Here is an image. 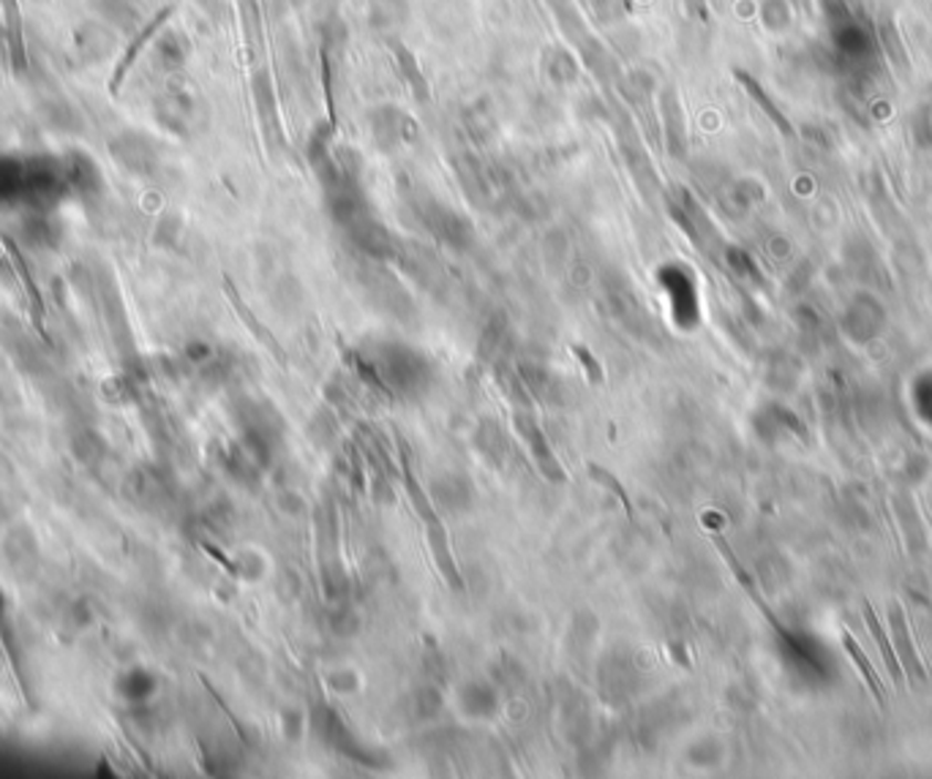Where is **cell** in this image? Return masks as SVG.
<instances>
[{"label":"cell","instance_id":"obj_1","mask_svg":"<svg viewBox=\"0 0 932 779\" xmlns=\"http://www.w3.org/2000/svg\"><path fill=\"white\" fill-rule=\"evenodd\" d=\"M169 11L173 9H164V11H158L156 17H151V22H145L143 28H139L137 33H134V39H128V46H126V52H123V58L121 61H117V66H115V71H112V80H110V93H117L121 91V85L123 82H126V76H128V71L134 69V63H137V58L143 55V50L147 44H151L153 39H156V33H158V28L164 25V22H167V17H169Z\"/></svg>","mask_w":932,"mask_h":779},{"label":"cell","instance_id":"obj_2","mask_svg":"<svg viewBox=\"0 0 932 779\" xmlns=\"http://www.w3.org/2000/svg\"><path fill=\"white\" fill-rule=\"evenodd\" d=\"M0 11H3V28H6V55L9 63L17 71L28 66V50H25V33H22V11L20 0H0Z\"/></svg>","mask_w":932,"mask_h":779},{"label":"cell","instance_id":"obj_3","mask_svg":"<svg viewBox=\"0 0 932 779\" xmlns=\"http://www.w3.org/2000/svg\"><path fill=\"white\" fill-rule=\"evenodd\" d=\"M842 648H846L848 657L853 659V665H857L861 676H864V682H867V687H870L872 698H876L881 706L887 704V689H883L881 676H878L876 668H872L870 657H867V654L861 652V646L857 643V637H853L851 633H842Z\"/></svg>","mask_w":932,"mask_h":779},{"label":"cell","instance_id":"obj_4","mask_svg":"<svg viewBox=\"0 0 932 779\" xmlns=\"http://www.w3.org/2000/svg\"><path fill=\"white\" fill-rule=\"evenodd\" d=\"M861 607H864V622H867V630H870L872 637H876V641H878V648H881L883 663H887L889 673H892V678H894L897 687H902V668H900V659H897L894 646H892V643H889L887 633H883L881 622H878V616H876V611H872L870 602H864V605H861Z\"/></svg>","mask_w":932,"mask_h":779}]
</instances>
